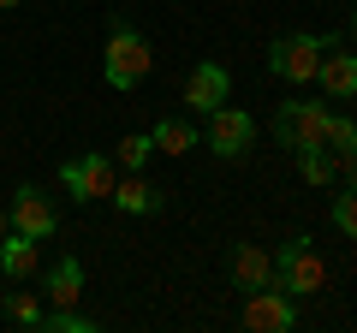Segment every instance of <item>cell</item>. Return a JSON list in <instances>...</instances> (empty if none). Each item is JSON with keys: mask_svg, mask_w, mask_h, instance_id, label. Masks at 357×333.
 <instances>
[{"mask_svg": "<svg viewBox=\"0 0 357 333\" xmlns=\"http://www.w3.org/2000/svg\"><path fill=\"white\" fill-rule=\"evenodd\" d=\"M102 72H107V90H137L143 77L155 72V48L149 42L137 36V30L126 24V18H114V24H107V54H102Z\"/></svg>", "mask_w": 357, "mask_h": 333, "instance_id": "obj_1", "label": "cell"}, {"mask_svg": "<svg viewBox=\"0 0 357 333\" xmlns=\"http://www.w3.org/2000/svg\"><path fill=\"white\" fill-rule=\"evenodd\" d=\"M274 286H280L286 297H310V292H321L328 286V262L316 256V244L298 232L292 244H280L274 250Z\"/></svg>", "mask_w": 357, "mask_h": 333, "instance_id": "obj_2", "label": "cell"}, {"mask_svg": "<svg viewBox=\"0 0 357 333\" xmlns=\"http://www.w3.org/2000/svg\"><path fill=\"white\" fill-rule=\"evenodd\" d=\"M328 42L333 36H310V30L280 36L268 48V72L280 77V84H316V65H321V54H328Z\"/></svg>", "mask_w": 357, "mask_h": 333, "instance_id": "obj_3", "label": "cell"}, {"mask_svg": "<svg viewBox=\"0 0 357 333\" xmlns=\"http://www.w3.org/2000/svg\"><path fill=\"white\" fill-rule=\"evenodd\" d=\"M328 119H333V107L328 102H286L280 114H274V137L286 143V149H316L321 137H328Z\"/></svg>", "mask_w": 357, "mask_h": 333, "instance_id": "obj_4", "label": "cell"}, {"mask_svg": "<svg viewBox=\"0 0 357 333\" xmlns=\"http://www.w3.org/2000/svg\"><path fill=\"white\" fill-rule=\"evenodd\" d=\"M60 185L77 196V203H102V196H114L119 173H114L107 155H72V161L60 166Z\"/></svg>", "mask_w": 357, "mask_h": 333, "instance_id": "obj_5", "label": "cell"}, {"mask_svg": "<svg viewBox=\"0 0 357 333\" xmlns=\"http://www.w3.org/2000/svg\"><path fill=\"white\" fill-rule=\"evenodd\" d=\"M244 327L250 333H292L298 327V297H286L280 286H256L244 297Z\"/></svg>", "mask_w": 357, "mask_h": 333, "instance_id": "obj_6", "label": "cell"}, {"mask_svg": "<svg viewBox=\"0 0 357 333\" xmlns=\"http://www.w3.org/2000/svg\"><path fill=\"white\" fill-rule=\"evenodd\" d=\"M250 137H256V119L244 114V107H227V102H220L215 114H208V149H215L220 161H238V155L250 149Z\"/></svg>", "mask_w": 357, "mask_h": 333, "instance_id": "obj_7", "label": "cell"}, {"mask_svg": "<svg viewBox=\"0 0 357 333\" xmlns=\"http://www.w3.org/2000/svg\"><path fill=\"white\" fill-rule=\"evenodd\" d=\"M13 232H24V238H36V244H48L54 232H60V215H54V203L36 191V185H24V191H13Z\"/></svg>", "mask_w": 357, "mask_h": 333, "instance_id": "obj_8", "label": "cell"}, {"mask_svg": "<svg viewBox=\"0 0 357 333\" xmlns=\"http://www.w3.org/2000/svg\"><path fill=\"white\" fill-rule=\"evenodd\" d=\"M227 95H232V77H227V65H215V60H203L191 77H185V107H191V114H203V119L215 114Z\"/></svg>", "mask_w": 357, "mask_h": 333, "instance_id": "obj_9", "label": "cell"}, {"mask_svg": "<svg viewBox=\"0 0 357 333\" xmlns=\"http://www.w3.org/2000/svg\"><path fill=\"white\" fill-rule=\"evenodd\" d=\"M316 84H321V102H351L357 95V54H345L340 42H328L316 65Z\"/></svg>", "mask_w": 357, "mask_h": 333, "instance_id": "obj_10", "label": "cell"}, {"mask_svg": "<svg viewBox=\"0 0 357 333\" xmlns=\"http://www.w3.org/2000/svg\"><path fill=\"white\" fill-rule=\"evenodd\" d=\"M321 149L333 155V179L357 185V119H328V137H321Z\"/></svg>", "mask_w": 357, "mask_h": 333, "instance_id": "obj_11", "label": "cell"}, {"mask_svg": "<svg viewBox=\"0 0 357 333\" xmlns=\"http://www.w3.org/2000/svg\"><path fill=\"white\" fill-rule=\"evenodd\" d=\"M232 280H238V292L274 286V250H262V244H238V250H232Z\"/></svg>", "mask_w": 357, "mask_h": 333, "instance_id": "obj_12", "label": "cell"}, {"mask_svg": "<svg viewBox=\"0 0 357 333\" xmlns=\"http://www.w3.org/2000/svg\"><path fill=\"white\" fill-rule=\"evenodd\" d=\"M42 268V250H36V238H24V232H6V238H0V274H6V280H30V274Z\"/></svg>", "mask_w": 357, "mask_h": 333, "instance_id": "obj_13", "label": "cell"}, {"mask_svg": "<svg viewBox=\"0 0 357 333\" xmlns=\"http://www.w3.org/2000/svg\"><path fill=\"white\" fill-rule=\"evenodd\" d=\"M107 203H114L119 215H155V208H161V191H155L149 179H137V173H131V179L114 185V196H107Z\"/></svg>", "mask_w": 357, "mask_h": 333, "instance_id": "obj_14", "label": "cell"}, {"mask_svg": "<svg viewBox=\"0 0 357 333\" xmlns=\"http://www.w3.org/2000/svg\"><path fill=\"white\" fill-rule=\"evenodd\" d=\"M77 297H84V262H77V256H60V262H54V268H48V304H77Z\"/></svg>", "mask_w": 357, "mask_h": 333, "instance_id": "obj_15", "label": "cell"}, {"mask_svg": "<svg viewBox=\"0 0 357 333\" xmlns=\"http://www.w3.org/2000/svg\"><path fill=\"white\" fill-rule=\"evenodd\" d=\"M149 137H155L161 155H191L197 149V125H191V119H155Z\"/></svg>", "mask_w": 357, "mask_h": 333, "instance_id": "obj_16", "label": "cell"}, {"mask_svg": "<svg viewBox=\"0 0 357 333\" xmlns=\"http://www.w3.org/2000/svg\"><path fill=\"white\" fill-rule=\"evenodd\" d=\"M149 155H155V137H149V131H131V137H119L114 161L126 166V173H143V166H149Z\"/></svg>", "mask_w": 357, "mask_h": 333, "instance_id": "obj_17", "label": "cell"}, {"mask_svg": "<svg viewBox=\"0 0 357 333\" xmlns=\"http://www.w3.org/2000/svg\"><path fill=\"white\" fill-rule=\"evenodd\" d=\"M298 173H304V185H333V155L321 149H298Z\"/></svg>", "mask_w": 357, "mask_h": 333, "instance_id": "obj_18", "label": "cell"}, {"mask_svg": "<svg viewBox=\"0 0 357 333\" xmlns=\"http://www.w3.org/2000/svg\"><path fill=\"white\" fill-rule=\"evenodd\" d=\"M328 220L345 232V238H357V185H345L340 196H333V208H328Z\"/></svg>", "mask_w": 357, "mask_h": 333, "instance_id": "obj_19", "label": "cell"}, {"mask_svg": "<svg viewBox=\"0 0 357 333\" xmlns=\"http://www.w3.org/2000/svg\"><path fill=\"white\" fill-rule=\"evenodd\" d=\"M6 316H13L18 327H42V304L30 292H6Z\"/></svg>", "mask_w": 357, "mask_h": 333, "instance_id": "obj_20", "label": "cell"}, {"mask_svg": "<svg viewBox=\"0 0 357 333\" xmlns=\"http://www.w3.org/2000/svg\"><path fill=\"white\" fill-rule=\"evenodd\" d=\"M6 232H13V215H6V208H0V238H6Z\"/></svg>", "mask_w": 357, "mask_h": 333, "instance_id": "obj_21", "label": "cell"}, {"mask_svg": "<svg viewBox=\"0 0 357 333\" xmlns=\"http://www.w3.org/2000/svg\"><path fill=\"white\" fill-rule=\"evenodd\" d=\"M0 6H6V13H13V6H24V0H0Z\"/></svg>", "mask_w": 357, "mask_h": 333, "instance_id": "obj_22", "label": "cell"}, {"mask_svg": "<svg viewBox=\"0 0 357 333\" xmlns=\"http://www.w3.org/2000/svg\"><path fill=\"white\" fill-rule=\"evenodd\" d=\"M351 30H357V18H351Z\"/></svg>", "mask_w": 357, "mask_h": 333, "instance_id": "obj_23", "label": "cell"}]
</instances>
